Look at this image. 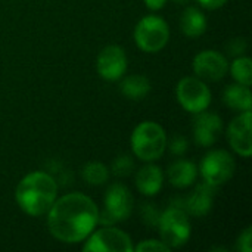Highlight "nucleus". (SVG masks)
<instances>
[{
  "instance_id": "obj_19",
  "label": "nucleus",
  "mask_w": 252,
  "mask_h": 252,
  "mask_svg": "<svg viewBox=\"0 0 252 252\" xmlns=\"http://www.w3.org/2000/svg\"><path fill=\"white\" fill-rule=\"evenodd\" d=\"M120 92L131 100H140L151 92V81L140 74L127 75L120 83Z\"/></svg>"
},
{
  "instance_id": "obj_5",
  "label": "nucleus",
  "mask_w": 252,
  "mask_h": 252,
  "mask_svg": "<svg viewBox=\"0 0 252 252\" xmlns=\"http://www.w3.org/2000/svg\"><path fill=\"white\" fill-rule=\"evenodd\" d=\"M168 40L170 28L161 16L146 15L134 28V41L137 47L146 53H157L162 50Z\"/></svg>"
},
{
  "instance_id": "obj_6",
  "label": "nucleus",
  "mask_w": 252,
  "mask_h": 252,
  "mask_svg": "<svg viewBox=\"0 0 252 252\" xmlns=\"http://www.w3.org/2000/svg\"><path fill=\"white\" fill-rule=\"evenodd\" d=\"M134 207L131 192L121 183H114L105 193V208L99 214L97 223L103 226H112L114 223L127 220Z\"/></svg>"
},
{
  "instance_id": "obj_2",
  "label": "nucleus",
  "mask_w": 252,
  "mask_h": 252,
  "mask_svg": "<svg viewBox=\"0 0 252 252\" xmlns=\"http://www.w3.org/2000/svg\"><path fill=\"white\" fill-rule=\"evenodd\" d=\"M58 196L56 180L44 171H32L21 179L15 190V199L19 208L31 216L47 214Z\"/></svg>"
},
{
  "instance_id": "obj_12",
  "label": "nucleus",
  "mask_w": 252,
  "mask_h": 252,
  "mask_svg": "<svg viewBox=\"0 0 252 252\" xmlns=\"http://www.w3.org/2000/svg\"><path fill=\"white\" fill-rule=\"evenodd\" d=\"M251 124V111H244L230 123L227 128V140L232 149L244 158H250L252 154Z\"/></svg>"
},
{
  "instance_id": "obj_27",
  "label": "nucleus",
  "mask_w": 252,
  "mask_h": 252,
  "mask_svg": "<svg viewBox=\"0 0 252 252\" xmlns=\"http://www.w3.org/2000/svg\"><path fill=\"white\" fill-rule=\"evenodd\" d=\"M188 148H189V143L185 136H174L170 142V151L177 157L185 155Z\"/></svg>"
},
{
  "instance_id": "obj_21",
  "label": "nucleus",
  "mask_w": 252,
  "mask_h": 252,
  "mask_svg": "<svg viewBox=\"0 0 252 252\" xmlns=\"http://www.w3.org/2000/svg\"><path fill=\"white\" fill-rule=\"evenodd\" d=\"M230 72L236 83L244 86L252 84V61L248 56H238L230 63Z\"/></svg>"
},
{
  "instance_id": "obj_24",
  "label": "nucleus",
  "mask_w": 252,
  "mask_h": 252,
  "mask_svg": "<svg viewBox=\"0 0 252 252\" xmlns=\"http://www.w3.org/2000/svg\"><path fill=\"white\" fill-rule=\"evenodd\" d=\"M137 252H168L170 247L165 245L162 241H157V239H148V241H142L136 248Z\"/></svg>"
},
{
  "instance_id": "obj_25",
  "label": "nucleus",
  "mask_w": 252,
  "mask_h": 252,
  "mask_svg": "<svg viewBox=\"0 0 252 252\" xmlns=\"http://www.w3.org/2000/svg\"><path fill=\"white\" fill-rule=\"evenodd\" d=\"M247 41H245V38H242V37H238V38H233V40H230L229 43H227V53L230 55V56H235V58H238V56H242L244 53H245V50H247Z\"/></svg>"
},
{
  "instance_id": "obj_3",
  "label": "nucleus",
  "mask_w": 252,
  "mask_h": 252,
  "mask_svg": "<svg viewBox=\"0 0 252 252\" xmlns=\"http://www.w3.org/2000/svg\"><path fill=\"white\" fill-rule=\"evenodd\" d=\"M167 134L164 128L155 121L140 123L131 133V151L133 154L146 162L159 159L167 149Z\"/></svg>"
},
{
  "instance_id": "obj_16",
  "label": "nucleus",
  "mask_w": 252,
  "mask_h": 252,
  "mask_svg": "<svg viewBox=\"0 0 252 252\" xmlns=\"http://www.w3.org/2000/svg\"><path fill=\"white\" fill-rule=\"evenodd\" d=\"M196 176H198L196 165L188 159H177L168 167V171H167V177L170 183L179 189L192 186L193 182L196 180Z\"/></svg>"
},
{
  "instance_id": "obj_1",
  "label": "nucleus",
  "mask_w": 252,
  "mask_h": 252,
  "mask_svg": "<svg viewBox=\"0 0 252 252\" xmlns=\"http://www.w3.org/2000/svg\"><path fill=\"white\" fill-rule=\"evenodd\" d=\"M97 205L83 193H68L56 199L47 211V227L53 238L65 244L83 242L97 226Z\"/></svg>"
},
{
  "instance_id": "obj_15",
  "label": "nucleus",
  "mask_w": 252,
  "mask_h": 252,
  "mask_svg": "<svg viewBox=\"0 0 252 252\" xmlns=\"http://www.w3.org/2000/svg\"><path fill=\"white\" fill-rule=\"evenodd\" d=\"M164 183L162 170L158 165L149 164L142 167L136 174V186L137 190L145 196H155Z\"/></svg>"
},
{
  "instance_id": "obj_30",
  "label": "nucleus",
  "mask_w": 252,
  "mask_h": 252,
  "mask_svg": "<svg viewBox=\"0 0 252 252\" xmlns=\"http://www.w3.org/2000/svg\"><path fill=\"white\" fill-rule=\"evenodd\" d=\"M174 3H177V4H186V3H189L190 0H173Z\"/></svg>"
},
{
  "instance_id": "obj_10",
  "label": "nucleus",
  "mask_w": 252,
  "mask_h": 252,
  "mask_svg": "<svg viewBox=\"0 0 252 252\" xmlns=\"http://www.w3.org/2000/svg\"><path fill=\"white\" fill-rule=\"evenodd\" d=\"M193 72L204 81H220L229 71L227 58L217 50H202L193 58Z\"/></svg>"
},
{
  "instance_id": "obj_17",
  "label": "nucleus",
  "mask_w": 252,
  "mask_h": 252,
  "mask_svg": "<svg viewBox=\"0 0 252 252\" xmlns=\"http://www.w3.org/2000/svg\"><path fill=\"white\" fill-rule=\"evenodd\" d=\"M207 18L195 6H189L180 16V30L188 37H199L207 31Z\"/></svg>"
},
{
  "instance_id": "obj_8",
  "label": "nucleus",
  "mask_w": 252,
  "mask_h": 252,
  "mask_svg": "<svg viewBox=\"0 0 252 252\" xmlns=\"http://www.w3.org/2000/svg\"><path fill=\"white\" fill-rule=\"evenodd\" d=\"M176 96L183 109L190 114L207 111L211 103V92L207 83L198 77H185L177 83Z\"/></svg>"
},
{
  "instance_id": "obj_20",
  "label": "nucleus",
  "mask_w": 252,
  "mask_h": 252,
  "mask_svg": "<svg viewBox=\"0 0 252 252\" xmlns=\"http://www.w3.org/2000/svg\"><path fill=\"white\" fill-rule=\"evenodd\" d=\"M81 177L87 185L100 186L105 185L109 179V170L102 162H89L81 168Z\"/></svg>"
},
{
  "instance_id": "obj_22",
  "label": "nucleus",
  "mask_w": 252,
  "mask_h": 252,
  "mask_svg": "<svg viewBox=\"0 0 252 252\" xmlns=\"http://www.w3.org/2000/svg\"><path fill=\"white\" fill-rule=\"evenodd\" d=\"M111 170L117 177H126L131 174V171L134 170V161L130 155H120L112 162Z\"/></svg>"
},
{
  "instance_id": "obj_26",
  "label": "nucleus",
  "mask_w": 252,
  "mask_h": 252,
  "mask_svg": "<svg viewBox=\"0 0 252 252\" xmlns=\"http://www.w3.org/2000/svg\"><path fill=\"white\" fill-rule=\"evenodd\" d=\"M236 250L241 252H251L252 251V229L247 227L238 238L236 242Z\"/></svg>"
},
{
  "instance_id": "obj_7",
  "label": "nucleus",
  "mask_w": 252,
  "mask_h": 252,
  "mask_svg": "<svg viewBox=\"0 0 252 252\" xmlns=\"http://www.w3.org/2000/svg\"><path fill=\"white\" fill-rule=\"evenodd\" d=\"M235 158L224 149L210 151L199 164V173L204 182L214 188H220L229 182L235 173Z\"/></svg>"
},
{
  "instance_id": "obj_23",
  "label": "nucleus",
  "mask_w": 252,
  "mask_h": 252,
  "mask_svg": "<svg viewBox=\"0 0 252 252\" xmlns=\"http://www.w3.org/2000/svg\"><path fill=\"white\" fill-rule=\"evenodd\" d=\"M140 214H142V219L143 221L151 226V227H157L158 226V221H159V210H157V207L154 204H143L142 210H140Z\"/></svg>"
},
{
  "instance_id": "obj_11",
  "label": "nucleus",
  "mask_w": 252,
  "mask_h": 252,
  "mask_svg": "<svg viewBox=\"0 0 252 252\" xmlns=\"http://www.w3.org/2000/svg\"><path fill=\"white\" fill-rule=\"evenodd\" d=\"M97 74L106 81H118L127 71V55L123 47L111 44L103 47L96 61Z\"/></svg>"
},
{
  "instance_id": "obj_9",
  "label": "nucleus",
  "mask_w": 252,
  "mask_h": 252,
  "mask_svg": "<svg viewBox=\"0 0 252 252\" xmlns=\"http://www.w3.org/2000/svg\"><path fill=\"white\" fill-rule=\"evenodd\" d=\"M83 251L86 252H131L133 244L130 236L112 226L93 230L84 239Z\"/></svg>"
},
{
  "instance_id": "obj_28",
  "label": "nucleus",
  "mask_w": 252,
  "mask_h": 252,
  "mask_svg": "<svg viewBox=\"0 0 252 252\" xmlns=\"http://www.w3.org/2000/svg\"><path fill=\"white\" fill-rule=\"evenodd\" d=\"M201 6H204L205 9H210V10H214V9H219L221 7L223 4H226L227 0H198Z\"/></svg>"
},
{
  "instance_id": "obj_4",
  "label": "nucleus",
  "mask_w": 252,
  "mask_h": 252,
  "mask_svg": "<svg viewBox=\"0 0 252 252\" xmlns=\"http://www.w3.org/2000/svg\"><path fill=\"white\" fill-rule=\"evenodd\" d=\"M161 241L171 248L183 247L190 238V221L185 207L170 205L161 213L158 221Z\"/></svg>"
},
{
  "instance_id": "obj_14",
  "label": "nucleus",
  "mask_w": 252,
  "mask_h": 252,
  "mask_svg": "<svg viewBox=\"0 0 252 252\" xmlns=\"http://www.w3.org/2000/svg\"><path fill=\"white\" fill-rule=\"evenodd\" d=\"M216 189L217 188H214L205 182L198 185L186 199L185 210H186L188 216H193V217L207 216L213 208L214 198H216Z\"/></svg>"
},
{
  "instance_id": "obj_18",
  "label": "nucleus",
  "mask_w": 252,
  "mask_h": 252,
  "mask_svg": "<svg viewBox=\"0 0 252 252\" xmlns=\"http://www.w3.org/2000/svg\"><path fill=\"white\" fill-rule=\"evenodd\" d=\"M223 102L229 108H232L235 111H239V112L251 111V90H250L248 86H244V84H239V83L230 84L223 92Z\"/></svg>"
},
{
  "instance_id": "obj_13",
  "label": "nucleus",
  "mask_w": 252,
  "mask_h": 252,
  "mask_svg": "<svg viewBox=\"0 0 252 252\" xmlns=\"http://www.w3.org/2000/svg\"><path fill=\"white\" fill-rule=\"evenodd\" d=\"M195 115L196 117L193 118L192 126L195 142L202 148L213 146L223 130V120L217 114L207 111L198 112Z\"/></svg>"
},
{
  "instance_id": "obj_29",
  "label": "nucleus",
  "mask_w": 252,
  "mask_h": 252,
  "mask_svg": "<svg viewBox=\"0 0 252 252\" xmlns=\"http://www.w3.org/2000/svg\"><path fill=\"white\" fill-rule=\"evenodd\" d=\"M145 4L151 9V10H159L165 6L167 0H143Z\"/></svg>"
}]
</instances>
